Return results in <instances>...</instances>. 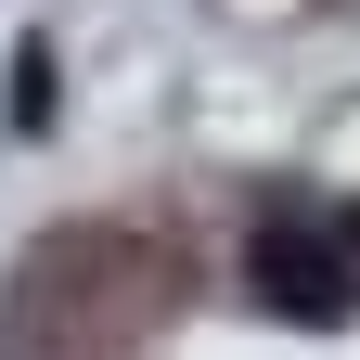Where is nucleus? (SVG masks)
I'll return each instance as SVG.
<instances>
[{
  "mask_svg": "<svg viewBox=\"0 0 360 360\" xmlns=\"http://www.w3.org/2000/svg\"><path fill=\"white\" fill-rule=\"evenodd\" d=\"M347 257H360V219H347Z\"/></svg>",
  "mask_w": 360,
  "mask_h": 360,
  "instance_id": "3",
  "label": "nucleus"
},
{
  "mask_svg": "<svg viewBox=\"0 0 360 360\" xmlns=\"http://www.w3.org/2000/svg\"><path fill=\"white\" fill-rule=\"evenodd\" d=\"M52 103H65V77H52V39H13V77H0V116H13L26 142H39V129H52Z\"/></svg>",
  "mask_w": 360,
  "mask_h": 360,
  "instance_id": "2",
  "label": "nucleus"
},
{
  "mask_svg": "<svg viewBox=\"0 0 360 360\" xmlns=\"http://www.w3.org/2000/svg\"><path fill=\"white\" fill-rule=\"evenodd\" d=\"M245 283H257V309H283V322H347V309H360L347 257L322 232H296V219H270V232L245 245Z\"/></svg>",
  "mask_w": 360,
  "mask_h": 360,
  "instance_id": "1",
  "label": "nucleus"
}]
</instances>
